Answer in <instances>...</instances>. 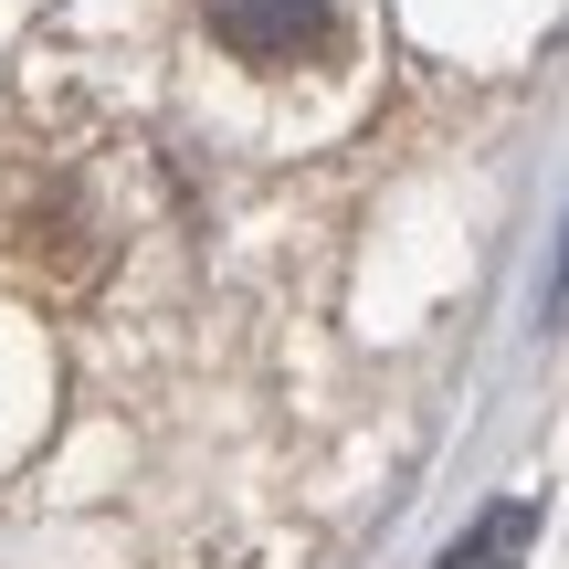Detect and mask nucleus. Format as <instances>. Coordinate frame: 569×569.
Masks as SVG:
<instances>
[{
	"mask_svg": "<svg viewBox=\"0 0 569 569\" xmlns=\"http://www.w3.org/2000/svg\"><path fill=\"white\" fill-rule=\"evenodd\" d=\"M201 11L243 63H296L306 42L327 32V0H201Z\"/></svg>",
	"mask_w": 569,
	"mask_h": 569,
	"instance_id": "1",
	"label": "nucleus"
},
{
	"mask_svg": "<svg viewBox=\"0 0 569 569\" xmlns=\"http://www.w3.org/2000/svg\"><path fill=\"white\" fill-rule=\"evenodd\" d=\"M517 549H528V507H496V528H486V538H465L443 569H507Z\"/></svg>",
	"mask_w": 569,
	"mask_h": 569,
	"instance_id": "2",
	"label": "nucleus"
}]
</instances>
